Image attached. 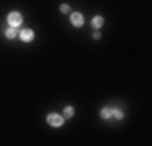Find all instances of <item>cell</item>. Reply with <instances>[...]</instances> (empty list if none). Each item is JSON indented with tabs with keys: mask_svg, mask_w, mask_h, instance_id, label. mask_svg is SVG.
I'll return each mask as SVG.
<instances>
[{
	"mask_svg": "<svg viewBox=\"0 0 152 146\" xmlns=\"http://www.w3.org/2000/svg\"><path fill=\"white\" fill-rule=\"evenodd\" d=\"M7 21H8V26L18 28L21 23H23V16H21V13H18V12H12V13H8V16H7Z\"/></svg>",
	"mask_w": 152,
	"mask_h": 146,
	"instance_id": "obj_1",
	"label": "cell"
},
{
	"mask_svg": "<svg viewBox=\"0 0 152 146\" xmlns=\"http://www.w3.org/2000/svg\"><path fill=\"white\" fill-rule=\"evenodd\" d=\"M47 123L50 127H61L63 125V117L58 114H49L47 115Z\"/></svg>",
	"mask_w": 152,
	"mask_h": 146,
	"instance_id": "obj_2",
	"label": "cell"
},
{
	"mask_svg": "<svg viewBox=\"0 0 152 146\" xmlns=\"http://www.w3.org/2000/svg\"><path fill=\"white\" fill-rule=\"evenodd\" d=\"M70 21H71V24H73V26L79 28V26H83V23H84V16H83V13L75 12V13H71Z\"/></svg>",
	"mask_w": 152,
	"mask_h": 146,
	"instance_id": "obj_3",
	"label": "cell"
},
{
	"mask_svg": "<svg viewBox=\"0 0 152 146\" xmlns=\"http://www.w3.org/2000/svg\"><path fill=\"white\" fill-rule=\"evenodd\" d=\"M18 34H20V39L23 42H31L34 39V31L32 29H21Z\"/></svg>",
	"mask_w": 152,
	"mask_h": 146,
	"instance_id": "obj_4",
	"label": "cell"
},
{
	"mask_svg": "<svg viewBox=\"0 0 152 146\" xmlns=\"http://www.w3.org/2000/svg\"><path fill=\"white\" fill-rule=\"evenodd\" d=\"M16 36H18L16 28H12V26H10L8 29H5V38H7V39H15Z\"/></svg>",
	"mask_w": 152,
	"mask_h": 146,
	"instance_id": "obj_5",
	"label": "cell"
},
{
	"mask_svg": "<svg viewBox=\"0 0 152 146\" xmlns=\"http://www.w3.org/2000/svg\"><path fill=\"white\" fill-rule=\"evenodd\" d=\"M92 26L96 28V29H100L104 26V18L102 16H94L92 18Z\"/></svg>",
	"mask_w": 152,
	"mask_h": 146,
	"instance_id": "obj_6",
	"label": "cell"
},
{
	"mask_svg": "<svg viewBox=\"0 0 152 146\" xmlns=\"http://www.w3.org/2000/svg\"><path fill=\"white\" fill-rule=\"evenodd\" d=\"M75 115V107H71V105H66L63 111V117L65 119H71V117Z\"/></svg>",
	"mask_w": 152,
	"mask_h": 146,
	"instance_id": "obj_7",
	"label": "cell"
},
{
	"mask_svg": "<svg viewBox=\"0 0 152 146\" xmlns=\"http://www.w3.org/2000/svg\"><path fill=\"white\" fill-rule=\"evenodd\" d=\"M100 117H102V119H110L112 117V109L110 107H104L102 111H100Z\"/></svg>",
	"mask_w": 152,
	"mask_h": 146,
	"instance_id": "obj_8",
	"label": "cell"
},
{
	"mask_svg": "<svg viewBox=\"0 0 152 146\" xmlns=\"http://www.w3.org/2000/svg\"><path fill=\"white\" fill-rule=\"evenodd\" d=\"M112 117H115L117 120H121L123 119V112L118 111V109H112Z\"/></svg>",
	"mask_w": 152,
	"mask_h": 146,
	"instance_id": "obj_9",
	"label": "cell"
},
{
	"mask_svg": "<svg viewBox=\"0 0 152 146\" xmlns=\"http://www.w3.org/2000/svg\"><path fill=\"white\" fill-rule=\"evenodd\" d=\"M60 12H61V13H68V12H70V5H66V3H63V5L60 7Z\"/></svg>",
	"mask_w": 152,
	"mask_h": 146,
	"instance_id": "obj_10",
	"label": "cell"
},
{
	"mask_svg": "<svg viewBox=\"0 0 152 146\" xmlns=\"http://www.w3.org/2000/svg\"><path fill=\"white\" fill-rule=\"evenodd\" d=\"M92 38H94V39H100V32H99V29H97V31H94Z\"/></svg>",
	"mask_w": 152,
	"mask_h": 146,
	"instance_id": "obj_11",
	"label": "cell"
}]
</instances>
